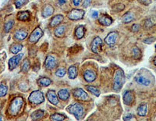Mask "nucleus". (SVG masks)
<instances>
[{
  "mask_svg": "<svg viewBox=\"0 0 156 121\" xmlns=\"http://www.w3.org/2000/svg\"><path fill=\"white\" fill-rule=\"evenodd\" d=\"M125 83L124 72L122 69H116L113 77L112 88L116 92H120Z\"/></svg>",
  "mask_w": 156,
  "mask_h": 121,
  "instance_id": "nucleus-1",
  "label": "nucleus"
},
{
  "mask_svg": "<svg viewBox=\"0 0 156 121\" xmlns=\"http://www.w3.org/2000/svg\"><path fill=\"white\" fill-rule=\"evenodd\" d=\"M67 112H69L70 114L74 115L77 120H80L84 116V110L81 104L76 102V103L71 104L67 108Z\"/></svg>",
  "mask_w": 156,
  "mask_h": 121,
  "instance_id": "nucleus-2",
  "label": "nucleus"
},
{
  "mask_svg": "<svg viewBox=\"0 0 156 121\" xmlns=\"http://www.w3.org/2000/svg\"><path fill=\"white\" fill-rule=\"evenodd\" d=\"M24 104V99L22 97H16L15 99L11 102L9 108V113L11 116H16L21 110Z\"/></svg>",
  "mask_w": 156,
  "mask_h": 121,
  "instance_id": "nucleus-3",
  "label": "nucleus"
},
{
  "mask_svg": "<svg viewBox=\"0 0 156 121\" xmlns=\"http://www.w3.org/2000/svg\"><path fill=\"white\" fill-rule=\"evenodd\" d=\"M28 100L31 104L33 105H39L44 102L45 101V97L44 95L41 91H34L29 95Z\"/></svg>",
  "mask_w": 156,
  "mask_h": 121,
  "instance_id": "nucleus-4",
  "label": "nucleus"
},
{
  "mask_svg": "<svg viewBox=\"0 0 156 121\" xmlns=\"http://www.w3.org/2000/svg\"><path fill=\"white\" fill-rule=\"evenodd\" d=\"M43 32L42 30L41 29L40 27H36L35 29L34 30L33 32L31 33L29 37V42L31 44H35L40 40V38L42 37Z\"/></svg>",
  "mask_w": 156,
  "mask_h": 121,
  "instance_id": "nucleus-5",
  "label": "nucleus"
},
{
  "mask_svg": "<svg viewBox=\"0 0 156 121\" xmlns=\"http://www.w3.org/2000/svg\"><path fill=\"white\" fill-rule=\"evenodd\" d=\"M73 95L75 99H78V100H81V101H88L90 99L88 95L85 92V91L82 88H76L74 90L73 92Z\"/></svg>",
  "mask_w": 156,
  "mask_h": 121,
  "instance_id": "nucleus-6",
  "label": "nucleus"
},
{
  "mask_svg": "<svg viewBox=\"0 0 156 121\" xmlns=\"http://www.w3.org/2000/svg\"><path fill=\"white\" fill-rule=\"evenodd\" d=\"M84 11L83 9H74L69 12L68 14V18L71 20H79L83 19L84 16Z\"/></svg>",
  "mask_w": 156,
  "mask_h": 121,
  "instance_id": "nucleus-7",
  "label": "nucleus"
},
{
  "mask_svg": "<svg viewBox=\"0 0 156 121\" xmlns=\"http://www.w3.org/2000/svg\"><path fill=\"white\" fill-rule=\"evenodd\" d=\"M102 40L99 37H96L92 42L91 45L92 51L94 53H98L102 51Z\"/></svg>",
  "mask_w": 156,
  "mask_h": 121,
  "instance_id": "nucleus-8",
  "label": "nucleus"
},
{
  "mask_svg": "<svg viewBox=\"0 0 156 121\" xmlns=\"http://www.w3.org/2000/svg\"><path fill=\"white\" fill-rule=\"evenodd\" d=\"M119 37V33L117 32H110L106 38H105V42L106 45L109 46H113L116 42V40Z\"/></svg>",
  "mask_w": 156,
  "mask_h": 121,
  "instance_id": "nucleus-9",
  "label": "nucleus"
},
{
  "mask_svg": "<svg viewBox=\"0 0 156 121\" xmlns=\"http://www.w3.org/2000/svg\"><path fill=\"white\" fill-rule=\"evenodd\" d=\"M23 57V54H19V55H16V56L12 57V58L9 59V69L10 70H13V69H15L17 65L19 64V63L21 60V59Z\"/></svg>",
  "mask_w": 156,
  "mask_h": 121,
  "instance_id": "nucleus-10",
  "label": "nucleus"
},
{
  "mask_svg": "<svg viewBox=\"0 0 156 121\" xmlns=\"http://www.w3.org/2000/svg\"><path fill=\"white\" fill-rule=\"evenodd\" d=\"M56 58L53 56H48L45 61V67L48 70H51L56 67Z\"/></svg>",
  "mask_w": 156,
  "mask_h": 121,
  "instance_id": "nucleus-11",
  "label": "nucleus"
},
{
  "mask_svg": "<svg viewBox=\"0 0 156 121\" xmlns=\"http://www.w3.org/2000/svg\"><path fill=\"white\" fill-rule=\"evenodd\" d=\"M134 101V95L131 91H127L123 95V102L125 105H130Z\"/></svg>",
  "mask_w": 156,
  "mask_h": 121,
  "instance_id": "nucleus-12",
  "label": "nucleus"
},
{
  "mask_svg": "<svg viewBox=\"0 0 156 121\" xmlns=\"http://www.w3.org/2000/svg\"><path fill=\"white\" fill-rule=\"evenodd\" d=\"M46 96L50 103L53 104V105H57L59 103L58 96L56 95V92L53 90H50V91L47 92Z\"/></svg>",
  "mask_w": 156,
  "mask_h": 121,
  "instance_id": "nucleus-13",
  "label": "nucleus"
},
{
  "mask_svg": "<svg viewBox=\"0 0 156 121\" xmlns=\"http://www.w3.org/2000/svg\"><path fill=\"white\" fill-rule=\"evenodd\" d=\"M112 19L106 14H102L98 18V22L102 26H110L112 24Z\"/></svg>",
  "mask_w": 156,
  "mask_h": 121,
  "instance_id": "nucleus-14",
  "label": "nucleus"
},
{
  "mask_svg": "<svg viewBox=\"0 0 156 121\" xmlns=\"http://www.w3.org/2000/svg\"><path fill=\"white\" fill-rule=\"evenodd\" d=\"M84 78L87 82H93L96 79V74L92 70L90 69H86L84 73Z\"/></svg>",
  "mask_w": 156,
  "mask_h": 121,
  "instance_id": "nucleus-15",
  "label": "nucleus"
},
{
  "mask_svg": "<svg viewBox=\"0 0 156 121\" xmlns=\"http://www.w3.org/2000/svg\"><path fill=\"white\" fill-rule=\"evenodd\" d=\"M14 39L16 41H23L27 37V32L26 30H18L14 33Z\"/></svg>",
  "mask_w": 156,
  "mask_h": 121,
  "instance_id": "nucleus-16",
  "label": "nucleus"
},
{
  "mask_svg": "<svg viewBox=\"0 0 156 121\" xmlns=\"http://www.w3.org/2000/svg\"><path fill=\"white\" fill-rule=\"evenodd\" d=\"M53 13H54L53 7L51 5H47V6H45L42 9V16L44 18L49 17V16L52 15Z\"/></svg>",
  "mask_w": 156,
  "mask_h": 121,
  "instance_id": "nucleus-17",
  "label": "nucleus"
},
{
  "mask_svg": "<svg viewBox=\"0 0 156 121\" xmlns=\"http://www.w3.org/2000/svg\"><path fill=\"white\" fill-rule=\"evenodd\" d=\"M85 33V28L83 25H80V26H78L75 29V32H74V35L76 37L77 39H80L82 38L84 35Z\"/></svg>",
  "mask_w": 156,
  "mask_h": 121,
  "instance_id": "nucleus-18",
  "label": "nucleus"
},
{
  "mask_svg": "<svg viewBox=\"0 0 156 121\" xmlns=\"http://www.w3.org/2000/svg\"><path fill=\"white\" fill-rule=\"evenodd\" d=\"M62 20H63V16L61 14H58L52 19L51 22H50V26L51 27H56V26L59 24Z\"/></svg>",
  "mask_w": 156,
  "mask_h": 121,
  "instance_id": "nucleus-19",
  "label": "nucleus"
},
{
  "mask_svg": "<svg viewBox=\"0 0 156 121\" xmlns=\"http://www.w3.org/2000/svg\"><path fill=\"white\" fill-rule=\"evenodd\" d=\"M135 81H136L137 84H140V85L144 86H148L150 84H151V81H150L148 79L142 76L136 77H135Z\"/></svg>",
  "mask_w": 156,
  "mask_h": 121,
  "instance_id": "nucleus-20",
  "label": "nucleus"
},
{
  "mask_svg": "<svg viewBox=\"0 0 156 121\" xmlns=\"http://www.w3.org/2000/svg\"><path fill=\"white\" fill-rule=\"evenodd\" d=\"M78 70L75 66H70L68 69V77L69 79H75L77 77Z\"/></svg>",
  "mask_w": 156,
  "mask_h": 121,
  "instance_id": "nucleus-21",
  "label": "nucleus"
},
{
  "mask_svg": "<svg viewBox=\"0 0 156 121\" xmlns=\"http://www.w3.org/2000/svg\"><path fill=\"white\" fill-rule=\"evenodd\" d=\"M45 115V112L42 110H36L31 114V118L32 120H41L44 117Z\"/></svg>",
  "mask_w": 156,
  "mask_h": 121,
  "instance_id": "nucleus-22",
  "label": "nucleus"
},
{
  "mask_svg": "<svg viewBox=\"0 0 156 121\" xmlns=\"http://www.w3.org/2000/svg\"><path fill=\"white\" fill-rule=\"evenodd\" d=\"M58 96L62 101H67L69 98V91L67 89H61L60 91L58 92Z\"/></svg>",
  "mask_w": 156,
  "mask_h": 121,
  "instance_id": "nucleus-23",
  "label": "nucleus"
},
{
  "mask_svg": "<svg viewBox=\"0 0 156 121\" xmlns=\"http://www.w3.org/2000/svg\"><path fill=\"white\" fill-rule=\"evenodd\" d=\"M65 32H66V26L65 25H59L56 27L55 30V35L58 38H62L64 35Z\"/></svg>",
  "mask_w": 156,
  "mask_h": 121,
  "instance_id": "nucleus-24",
  "label": "nucleus"
},
{
  "mask_svg": "<svg viewBox=\"0 0 156 121\" xmlns=\"http://www.w3.org/2000/svg\"><path fill=\"white\" fill-rule=\"evenodd\" d=\"M156 24V16H152L145 20V26L146 28H150Z\"/></svg>",
  "mask_w": 156,
  "mask_h": 121,
  "instance_id": "nucleus-25",
  "label": "nucleus"
},
{
  "mask_svg": "<svg viewBox=\"0 0 156 121\" xmlns=\"http://www.w3.org/2000/svg\"><path fill=\"white\" fill-rule=\"evenodd\" d=\"M38 83L39 84V85L42 86V87H48L52 84V80L45 77H42L38 79Z\"/></svg>",
  "mask_w": 156,
  "mask_h": 121,
  "instance_id": "nucleus-26",
  "label": "nucleus"
},
{
  "mask_svg": "<svg viewBox=\"0 0 156 121\" xmlns=\"http://www.w3.org/2000/svg\"><path fill=\"white\" fill-rule=\"evenodd\" d=\"M137 114L140 117H145L147 115V104H142L137 108Z\"/></svg>",
  "mask_w": 156,
  "mask_h": 121,
  "instance_id": "nucleus-27",
  "label": "nucleus"
},
{
  "mask_svg": "<svg viewBox=\"0 0 156 121\" xmlns=\"http://www.w3.org/2000/svg\"><path fill=\"white\" fill-rule=\"evenodd\" d=\"M134 20V15L131 12H127L122 17V21L123 23H130Z\"/></svg>",
  "mask_w": 156,
  "mask_h": 121,
  "instance_id": "nucleus-28",
  "label": "nucleus"
},
{
  "mask_svg": "<svg viewBox=\"0 0 156 121\" xmlns=\"http://www.w3.org/2000/svg\"><path fill=\"white\" fill-rule=\"evenodd\" d=\"M131 54L132 57L135 59H140L141 57V51L137 47H134L132 49Z\"/></svg>",
  "mask_w": 156,
  "mask_h": 121,
  "instance_id": "nucleus-29",
  "label": "nucleus"
},
{
  "mask_svg": "<svg viewBox=\"0 0 156 121\" xmlns=\"http://www.w3.org/2000/svg\"><path fill=\"white\" fill-rule=\"evenodd\" d=\"M30 17V14L27 11L24 12H20L17 15V19L19 20H22V21H25V20H28Z\"/></svg>",
  "mask_w": 156,
  "mask_h": 121,
  "instance_id": "nucleus-30",
  "label": "nucleus"
},
{
  "mask_svg": "<svg viewBox=\"0 0 156 121\" xmlns=\"http://www.w3.org/2000/svg\"><path fill=\"white\" fill-rule=\"evenodd\" d=\"M30 67H31V64H30L29 59H26L21 65V71L24 72V73H27L29 70Z\"/></svg>",
  "mask_w": 156,
  "mask_h": 121,
  "instance_id": "nucleus-31",
  "label": "nucleus"
},
{
  "mask_svg": "<svg viewBox=\"0 0 156 121\" xmlns=\"http://www.w3.org/2000/svg\"><path fill=\"white\" fill-rule=\"evenodd\" d=\"M23 49V45L21 44H16V45H12L10 48V52L14 54H16L20 52Z\"/></svg>",
  "mask_w": 156,
  "mask_h": 121,
  "instance_id": "nucleus-32",
  "label": "nucleus"
},
{
  "mask_svg": "<svg viewBox=\"0 0 156 121\" xmlns=\"http://www.w3.org/2000/svg\"><path fill=\"white\" fill-rule=\"evenodd\" d=\"M87 90L89 92H91L92 94L94 95L95 96L98 97L100 95V91L94 86H87Z\"/></svg>",
  "mask_w": 156,
  "mask_h": 121,
  "instance_id": "nucleus-33",
  "label": "nucleus"
},
{
  "mask_svg": "<svg viewBox=\"0 0 156 121\" xmlns=\"http://www.w3.org/2000/svg\"><path fill=\"white\" fill-rule=\"evenodd\" d=\"M66 117H65L64 115L59 114V113H54L50 117V119L54 121H59V120H65Z\"/></svg>",
  "mask_w": 156,
  "mask_h": 121,
  "instance_id": "nucleus-34",
  "label": "nucleus"
},
{
  "mask_svg": "<svg viewBox=\"0 0 156 121\" xmlns=\"http://www.w3.org/2000/svg\"><path fill=\"white\" fill-rule=\"evenodd\" d=\"M14 24V20H10V21H8V22L5 23L4 24V32L6 33H8V32H10V30L13 28Z\"/></svg>",
  "mask_w": 156,
  "mask_h": 121,
  "instance_id": "nucleus-35",
  "label": "nucleus"
},
{
  "mask_svg": "<svg viewBox=\"0 0 156 121\" xmlns=\"http://www.w3.org/2000/svg\"><path fill=\"white\" fill-rule=\"evenodd\" d=\"M7 92H8V87L5 84H0V96H5L7 94Z\"/></svg>",
  "mask_w": 156,
  "mask_h": 121,
  "instance_id": "nucleus-36",
  "label": "nucleus"
},
{
  "mask_svg": "<svg viewBox=\"0 0 156 121\" xmlns=\"http://www.w3.org/2000/svg\"><path fill=\"white\" fill-rule=\"evenodd\" d=\"M28 0H15V6L17 9H20L23 6L27 4Z\"/></svg>",
  "mask_w": 156,
  "mask_h": 121,
  "instance_id": "nucleus-37",
  "label": "nucleus"
},
{
  "mask_svg": "<svg viewBox=\"0 0 156 121\" xmlns=\"http://www.w3.org/2000/svg\"><path fill=\"white\" fill-rule=\"evenodd\" d=\"M66 73H67V70L65 68H59L56 71V75L59 77H62L65 76Z\"/></svg>",
  "mask_w": 156,
  "mask_h": 121,
  "instance_id": "nucleus-38",
  "label": "nucleus"
},
{
  "mask_svg": "<svg viewBox=\"0 0 156 121\" xmlns=\"http://www.w3.org/2000/svg\"><path fill=\"white\" fill-rule=\"evenodd\" d=\"M125 8V6L123 4H117L116 6H115L113 8V10L115 12H119L123 10V9Z\"/></svg>",
  "mask_w": 156,
  "mask_h": 121,
  "instance_id": "nucleus-39",
  "label": "nucleus"
},
{
  "mask_svg": "<svg viewBox=\"0 0 156 121\" xmlns=\"http://www.w3.org/2000/svg\"><path fill=\"white\" fill-rule=\"evenodd\" d=\"M156 38H154V37H149V38H145V40H144V42H145V44H152V43L154 42Z\"/></svg>",
  "mask_w": 156,
  "mask_h": 121,
  "instance_id": "nucleus-40",
  "label": "nucleus"
},
{
  "mask_svg": "<svg viewBox=\"0 0 156 121\" xmlns=\"http://www.w3.org/2000/svg\"><path fill=\"white\" fill-rule=\"evenodd\" d=\"M140 3L145 6H148L152 3V0H137Z\"/></svg>",
  "mask_w": 156,
  "mask_h": 121,
  "instance_id": "nucleus-41",
  "label": "nucleus"
},
{
  "mask_svg": "<svg viewBox=\"0 0 156 121\" xmlns=\"http://www.w3.org/2000/svg\"><path fill=\"white\" fill-rule=\"evenodd\" d=\"M140 25L139 24H134L133 26L131 27V31L133 32H138L139 30H140Z\"/></svg>",
  "mask_w": 156,
  "mask_h": 121,
  "instance_id": "nucleus-42",
  "label": "nucleus"
},
{
  "mask_svg": "<svg viewBox=\"0 0 156 121\" xmlns=\"http://www.w3.org/2000/svg\"><path fill=\"white\" fill-rule=\"evenodd\" d=\"M92 0H84V3H83V6L84 7V8H87L90 6L91 4V2H92Z\"/></svg>",
  "mask_w": 156,
  "mask_h": 121,
  "instance_id": "nucleus-43",
  "label": "nucleus"
},
{
  "mask_svg": "<svg viewBox=\"0 0 156 121\" xmlns=\"http://www.w3.org/2000/svg\"><path fill=\"white\" fill-rule=\"evenodd\" d=\"M133 117H133L131 114H127V115H126V116H124L123 120H131Z\"/></svg>",
  "mask_w": 156,
  "mask_h": 121,
  "instance_id": "nucleus-44",
  "label": "nucleus"
},
{
  "mask_svg": "<svg viewBox=\"0 0 156 121\" xmlns=\"http://www.w3.org/2000/svg\"><path fill=\"white\" fill-rule=\"evenodd\" d=\"M80 2H81V0H73V3H74V6H77L80 5Z\"/></svg>",
  "mask_w": 156,
  "mask_h": 121,
  "instance_id": "nucleus-45",
  "label": "nucleus"
},
{
  "mask_svg": "<svg viewBox=\"0 0 156 121\" xmlns=\"http://www.w3.org/2000/svg\"><path fill=\"white\" fill-rule=\"evenodd\" d=\"M98 13L97 11L93 12V14H92V17L93 18H98Z\"/></svg>",
  "mask_w": 156,
  "mask_h": 121,
  "instance_id": "nucleus-46",
  "label": "nucleus"
},
{
  "mask_svg": "<svg viewBox=\"0 0 156 121\" xmlns=\"http://www.w3.org/2000/svg\"><path fill=\"white\" fill-rule=\"evenodd\" d=\"M59 1V4L62 6V5L65 4V2H66V0H58Z\"/></svg>",
  "mask_w": 156,
  "mask_h": 121,
  "instance_id": "nucleus-47",
  "label": "nucleus"
},
{
  "mask_svg": "<svg viewBox=\"0 0 156 121\" xmlns=\"http://www.w3.org/2000/svg\"><path fill=\"white\" fill-rule=\"evenodd\" d=\"M154 64L156 66V56L155 57V59H154Z\"/></svg>",
  "mask_w": 156,
  "mask_h": 121,
  "instance_id": "nucleus-48",
  "label": "nucleus"
}]
</instances>
